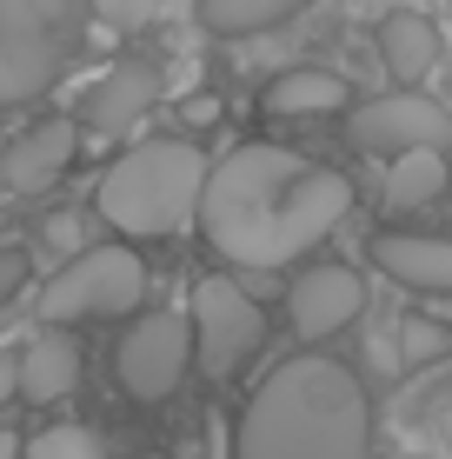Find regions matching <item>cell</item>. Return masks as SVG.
Wrapping results in <instances>:
<instances>
[{"mask_svg": "<svg viewBox=\"0 0 452 459\" xmlns=\"http://www.w3.org/2000/svg\"><path fill=\"white\" fill-rule=\"evenodd\" d=\"M21 280H27V253H0V299L21 287Z\"/></svg>", "mask_w": 452, "mask_h": 459, "instance_id": "44dd1931", "label": "cell"}, {"mask_svg": "<svg viewBox=\"0 0 452 459\" xmlns=\"http://www.w3.org/2000/svg\"><path fill=\"white\" fill-rule=\"evenodd\" d=\"M147 299V266L133 247H87L40 287V326H73V320H114Z\"/></svg>", "mask_w": 452, "mask_h": 459, "instance_id": "5b68a950", "label": "cell"}, {"mask_svg": "<svg viewBox=\"0 0 452 459\" xmlns=\"http://www.w3.org/2000/svg\"><path fill=\"white\" fill-rule=\"evenodd\" d=\"M393 353H399V367H406V373H419V367H432V359L452 353V326L446 320H426V313H406Z\"/></svg>", "mask_w": 452, "mask_h": 459, "instance_id": "ac0fdd59", "label": "cell"}, {"mask_svg": "<svg viewBox=\"0 0 452 459\" xmlns=\"http://www.w3.org/2000/svg\"><path fill=\"white\" fill-rule=\"evenodd\" d=\"M160 100V74L153 60H114L87 93H81V126L87 134H127L147 120V107Z\"/></svg>", "mask_w": 452, "mask_h": 459, "instance_id": "30bf717a", "label": "cell"}, {"mask_svg": "<svg viewBox=\"0 0 452 459\" xmlns=\"http://www.w3.org/2000/svg\"><path fill=\"white\" fill-rule=\"evenodd\" d=\"M186 359H193V320L186 313H147L140 326H127V340L114 353V373L127 386V400L160 406L186 379Z\"/></svg>", "mask_w": 452, "mask_h": 459, "instance_id": "52a82bcc", "label": "cell"}, {"mask_svg": "<svg viewBox=\"0 0 452 459\" xmlns=\"http://www.w3.org/2000/svg\"><path fill=\"white\" fill-rule=\"evenodd\" d=\"M339 107H346V81L326 74V67H293V74H279V81L267 87V114H286V120L339 114Z\"/></svg>", "mask_w": 452, "mask_h": 459, "instance_id": "2e32d148", "label": "cell"}, {"mask_svg": "<svg viewBox=\"0 0 452 459\" xmlns=\"http://www.w3.org/2000/svg\"><path fill=\"white\" fill-rule=\"evenodd\" d=\"M267 340V313L253 293H240L233 280H200L193 287V346L207 373H233L240 359L260 353Z\"/></svg>", "mask_w": 452, "mask_h": 459, "instance_id": "ba28073f", "label": "cell"}, {"mask_svg": "<svg viewBox=\"0 0 452 459\" xmlns=\"http://www.w3.org/2000/svg\"><path fill=\"white\" fill-rule=\"evenodd\" d=\"M21 459H100V439L87 426H47V433L27 439Z\"/></svg>", "mask_w": 452, "mask_h": 459, "instance_id": "d6986e66", "label": "cell"}, {"mask_svg": "<svg viewBox=\"0 0 452 459\" xmlns=\"http://www.w3.org/2000/svg\"><path fill=\"white\" fill-rule=\"evenodd\" d=\"M200 186L207 160L186 140H147V147L120 153L100 180V220L120 227L127 240H166L200 220Z\"/></svg>", "mask_w": 452, "mask_h": 459, "instance_id": "3957f363", "label": "cell"}, {"mask_svg": "<svg viewBox=\"0 0 452 459\" xmlns=\"http://www.w3.org/2000/svg\"><path fill=\"white\" fill-rule=\"evenodd\" d=\"M233 459H372V400L326 353L286 359L240 413Z\"/></svg>", "mask_w": 452, "mask_h": 459, "instance_id": "7a4b0ae2", "label": "cell"}, {"mask_svg": "<svg viewBox=\"0 0 452 459\" xmlns=\"http://www.w3.org/2000/svg\"><path fill=\"white\" fill-rule=\"evenodd\" d=\"M300 7H313V0H200V27L220 40H246V34H267V27L293 21Z\"/></svg>", "mask_w": 452, "mask_h": 459, "instance_id": "e0dca14e", "label": "cell"}, {"mask_svg": "<svg viewBox=\"0 0 452 459\" xmlns=\"http://www.w3.org/2000/svg\"><path fill=\"white\" fill-rule=\"evenodd\" d=\"M372 266L413 293H452V233H380Z\"/></svg>", "mask_w": 452, "mask_h": 459, "instance_id": "7c38bea8", "label": "cell"}, {"mask_svg": "<svg viewBox=\"0 0 452 459\" xmlns=\"http://www.w3.org/2000/svg\"><path fill=\"white\" fill-rule=\"evenodd\" d=\"M439 54H446L439 27H432L426 13H413V7L380 27V60H386V74H393L399 87H419L432 67H439Z\"/></svg>", "mask_w": 452, "mask_h": 459, "instance_id": "4fadbf2b", "label": "cell"}, {"mask_svg": "<svg viewBox=\"0 0 452 459\" xmlns=\"http://www.w3.org/2000/svg\"><path fill=\"white\" fill-rule=\"evenodd\" d=\"M353 213V180L339 167H313L306 153L246 140L200 186V233L220 260L246 273L306 260L339 220Z\"/></svg>", "mask_w": 452, "mask_h": 459, "instance_id": "6da1fadb", "label": "cell"}, {"mask_svg": "<svg viewBox=\"0 0 452 459\" xmlns=\"http://www.w3.org/2000/svg\"><path fill=\"white\" fill-rule=\"evenodd\" d=\"M73 147H81V120H67V114L34 120L27 134L7 140V160H0L7 167V186L13 194H47V186L73 167Z\"/></svg>", "mask_w": 452, "mask_h": 459, "instance_id": "8fae6325", "label": "cell"}, {"mask_svg": "<svg viewBox=\"0 0 452 459\" xmlns=\"http://www.w3.org/2000/svg\"><path fill=\"white\" fill-rule=\"evenodd\" d=\"M21 393V353H0V406Z\"/></svg>", "mask_w": 452, "mask_h": 459, "instance_id": "7402d4cb", "label": "cell"}, {"mask_svg": "<svg viewBox=\"0 0 452 459\" xmlns=\"http://www.w3.org/2000/svg\"><path fill=\"white\" fill-rule=\"evenodd\" d=\"M366 313V280L353 266H306L286 287V320L300 340H326Z\"/></svg>", "mask_w": 452, "mask_h": 459, "instance_id": "9c48e42d", "label": "cell"}, {"mask_svg": "<svg viewBox=\"0 0 452 459\" xmlns=\"http://www.w3.org/2000/svg\"><path fill=\"white\" fill-rule=\"evenodd\" d=\"M153 7H160V0H87V13L100 27H114V34H140V27L153 21Z\"/></svg>", "mask_w": 452, "mask_h": 459, "instance_id": "ffe728a7", "label": "cell"}, {"mask_svg": "<svg viewBox=\"0 0 452 459\" xmlns=\"http://www.w3.org/2000/svg\"><path fill=\"white\" fill-rule=\"evenodd\" d=\"M81 379V346L67 333H34L21 346V393L27 400H67Z\"/></svg>", "mask_w": 452, "mask_h": 459, "instance_id": "5bb4252c", "label": "cell"}, {"mask_svg": "<svg viewBox=\"0 0 452 459\" xmlns=\"http://www.w3.org/2000/svg\"><path fill=\"white\" fill-rule=\"evenodd\" d=\"M346 140L360 153H380V160L413 153V147H452V114L419 87H393V93H380V100L353 107Z\"/></svg>", "mask_w": 452, "mask_h": 459, "instance_id": "8992f818", "label": "cell"}, {"mask_svg": "<svg viewBox=\"0 0 452 459\" xmlns=\"http://www.w3.org/2000/svg\"><path fill=\"white\" fill-rule=\"evenodd\" d=\"M446 453H452V420H446Z\"/></svg>", "mask_w": 452, "mask_h": 459, "instance_id": "603a6c76", "label": "cell"}, {"mask_svg": "<svg viewBox=\"0 0 452 459\" xmlns=\"http://www.w3.org/2000/svg\"><path fill=\"white\" fill-rule=\"evenodd\" d=\"M87 0H0V107L40 100L87 34Z\"/></svg>", "mask_w": 452, "mask_h": 459, "instance_id": "277c9868", "label": "cell"}, {"mask_svg": "<svg viewBox=\"0 0 452 459\" xmlns=\"http://www.w3.org/2000/svg\"><path fill=\"white\" fill-rule=\"evenodd\" d=\"M446 147H413V153H393L386 167V207L393 213H413V207H432L446 194Z\"/></svg>", "mask_w": 452, "mask_h": 459, "instance_id": "9a60e30c", "label": "cell"}]
</instances>
